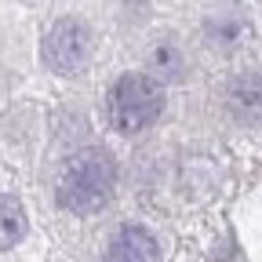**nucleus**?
I'll list each match as a JSON object with an SVG mask.
<instances>
[{
  "label": "nucleus",
  "mask_w": 262,
  "mask_h": 262,
  "mask_svg": "<svg viewBox=\"0 0 262 262\" xmlns=\"http://www.w3.org/2000/svg\"><path fill=\"white\" fill-rule=\"evenodd\" d=\"M113 186H117V168L110 153L84 149L70 157V164L58 175V204L73 215H95L113 196Z\"/></svg>",
  "instance_id": "obj_1"
},
{
  "label": "nucleus",
  "mask_w": 262,
  "mask_h": 262,
  "mask_svg": "<svg viewBox=\"0 0 262 262\" xmlns=\"http://www.w3.org/2000/svg\"><path fill=\"white\" fill-rule=\"evenodd\" d=\"M164 110V91L146 73H124L110 91V124L124 135L149 127Z\"/></svg>",
  "instance_id": "obj_2"
},
{
  "label": "nucleus",
  "mask_w": 262,
  "mask_h": 262,
  "mask_svg": "<svg viewBox=\"0 0 262 262\" xmlns=\"http://www.w3.org/2000/svg\"><path fill=\"white\" fill-rule=\"evenodd\" d=\"M40 55L48 62V70H55V73H66V77L80 73L91 58V29L77 18H58L44 33Z\"/></svg>",
  "instance_id": "obj_3"
},
{
  "label": "nucleus",
  "mask_w": 262,
  "mask_h": 262,
  "mask_svg": "<svg viewBox=\"0 0 262 262\" xmlns=\"http://www.w3.org/2000/svg\"><path fill=\"white\" fill-rule=\"evenodd\" d=\"M226 110L237 124H262V73H241L226 84Z\"/></svg>",
  "instance_id": "obj_4"
},
{
  "label": "nucleus",
  "mask_w": 262,
  "mask_h": 262,
  "mask_svg": "<svg viewBox=\"0 0 262 262\" xmlns=\"http://www.w3.org/2000/svg\"><path fill=\"white\" fill-rule=\"evenodd\" d=\"M102 262H160V248L142 226H120Z\"/></svg>",
  "instance_id": "obj_5"
},
{
  "label": "nucleus",
  "mask_w": 262,
  "mask_h": 262,
  "mask_svg": "<svg viewBox=\"0 0 262 262\" xmlns=\"http://www.w3.org/2000/svg\"><path fill=\"white\" fill-rule=\"evenodd\" d=\"M244 33H248V18L237 4H222L211 18H208V37L222 48H233L244 40Z\"/></svg>",
  "instance_id": "obj_6"
},
{
  "label": "nucleus",
  "mask_w": 262,
  "mask_h": 262,
  "mask_svg": "<svg viewBox=\"0 0 262 262\" xmlns=\"http://www.w3.org/2000/svg\"><path fill=\"white\" fill-rule=\"evenodd\" d=\"M26 211L15 196L0 193V248H15L22 237H26Z\"/></svg>",
  "instance_id": "obj_7"
},
{
  "label": "nucleus",
  "mask_w": 262,
  "mask_h": 262,
  "mask_svg": "<svg viewBox=\"0 0 262 262\" xmlns=\"http://www.w3.org/2000/svg\"><path fill=\"white\" fill-rule=\"evenodd\" d=\"M153 66H157L160 73H168V77H179V70H182L175 48H157V51H153Z\"/></svg>",
  "instance_id": "obj_8"
}]
</instances>
